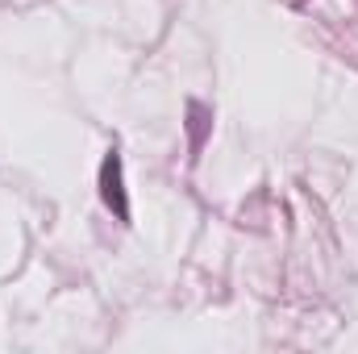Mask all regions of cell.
Returning a JSON list of instances; mask_svg holds the SVG:
<instances>
[{
	"instance_id": "1",
	"label": "cell",
	"mask_w": 358,
	"mask_h": 354,
	"mask_svg": "<svg viewBox=\"0 0 358 354\" xmlns=\"http://www.w3.org/2000/svg\"><path fill=\"white\" fill-rule=\"evenodd\" d=\"M117 159H108L104 163V196H108V204H117V217H125V200H121V187H117Z\"/></svg>"
}]
</instances>
